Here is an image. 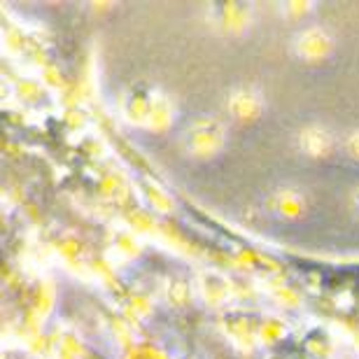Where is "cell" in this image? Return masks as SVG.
<instances>
[{
  "mask_svg": "<svg viewBox=\"0 0 359 359\" xmlns=\"http://www.w3.org/2000/svg\"><path fill=\"white\" fill-rule=\"evenodd\" d=\"M224 142H226L224 126L212 117L194 119L182 133V147L187 149V154L196 156V159H210V156L219 154Z\"/></svg>",
  "mask_w": 359,
  "mask_h": 359,
  "instance_id": "6da1fadb",
  "label": "cell"
},
{
  "mask_svg": "<svg viewBox=\"0 0 359 359\" xmlns=\"http://www.w3.org/2000/svg\"><path fill=\"white\" fill-rule=\"evenodd\" d=\"M332 49H334L332 35H329L327 28H320V26L306 28V31L299 33L297 40H294V54H297L301 61H308V63L327 59V56L332 54Z\"/></svg>",
  "mask_w": 359,
  "mask_h": 359,
  "instance_id": "7a4b0ae2",
  "label": "cell"
},
{
  "mask_svg": "<svg viewBox=\"0 0 359 359\" xmlns=\"http://www.w3.org/2000/svg\"><path fill=\"white\" fill-rule=\"evenodd\" d=\"M266 208L271 215H276L280 219H297L306 210V196L299 187H280L269 196Z\"/></svg>",
  "mask_w": 359,
  "mask_h": 359,
  "instance_id": "3957f363",
  "label": "cell"
},
{
  "mask_svg": "<svg viewBox=\"0 0 359 359\" xmlns=\"http://www.w3.org/2000/svg\"><path fill=\"white\" fill-rule=\"evenodd\" d=\"M226 107H229V112L241 121L257 119L262 114L264 98L255 87H238L231 91V96L226 100Z\"/></svg>",
  "mask_w": 359,
  "mask_h": 359,
  "instance_id": "277c9868",
  "label": "cell"
},
{
  "mask_svg": "<svg viewBox=\"0 0 359 359\" xmlns=\"http://www.w3.org/2000/svg\"><path fill=\"white\" fill-rule=\"evenodd\" d=\"M299 142H301V149H304L308 156H315V159H318V156H327L334 149V135L329 133V128L318 126V124L304 128L299 135Z\"/></svg>",
  "mask_w": 359,
  "mask_h": 359,
  "instance_id": "5b68a950",
  "label": "cell"
},
{
  "mask_svg": "<svg viewBox=\"0 0 359 359\" xmlns=\"http://www.w3.org/2000/svg\"><path fill=\"white\" fill-rule=\"evenodd\" d=\"M343 149H346V154L350 156V159L359 163V128L343 140Z\"/></svg>",
  "mask_w": 359,
  "mask_h": 359,
  "instance_id": "8992f818",
  "label": "cell"
},
{
  "mask_svg": "<svg viewBox=\"0 0 359 359\" xmlns=\"http://www.w3.org/2000/svg\"><path fill=\"white\" fill-rule=\"evenodd\" d=\"M355 208H357V212H359V187L355 189Z\"/></svg>",
  "mask_w": 359,
  "mask_h": 359,
  "instance_id": "52a82bcc",
  "label": "cell"
}]
</instances>
